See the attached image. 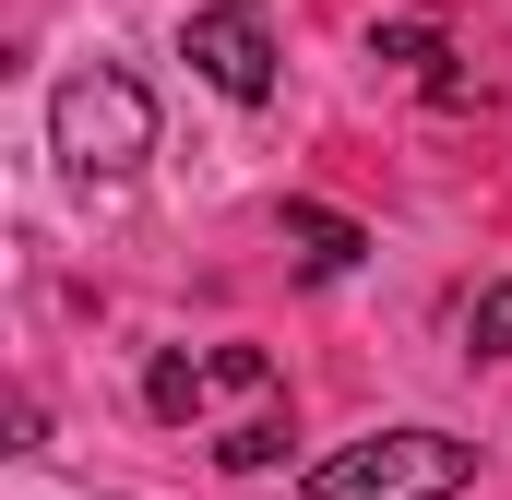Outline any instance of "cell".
Returning <instances> with one entry per match:
<instances>
[{
	"mask_svg": "<svg viewBox=\"0 0 512 500\" xmlns=\"http://www.w3.org/2000/svg\"><path fill=\"white\" fill-rule=\"evenodd\" d=\"M274 239H286V262H298L310 286H334V274L370 250V227H358V215H334V203H286V215H274Z\"/></svg>",
	"mask_w": 512,
	"mask_h": 500,
	"instance_id": "277c9868",
	"label": "cell"
},
{
	"mask_svg": "<svg viewBox=\"0 0 512 500\" xmlns=\"http://www.w3.org/2000/svg\"><path fill=\"white\" fill-rule=\"evenodd\" d=\"M370 60H393V72H429V84H453V72H441V60H453V48H441V24H370Z\"/></svg>",
	"mask_w": 512,
	"mask_h": 500,
	"instance_id": "5b68a950",
	"label": "cell"
},
{
	"mask_svg": "<svg viewBox=\"0 0 512 500\" xmlns=\"http://www.w3.org/2000/svg\"><path fill=\"white\" fill-rule=\"evenodd\" d=\"M465 346H477V358H512V274H501V286H477V310H465Z\"/></svg>",
	"mask_w": 512,
	"mask_h": 500,
	"instance_id": "8992f818",
	"label": "cell"
},
{
	"mask_svg": "<svg viewBox=\"0 0 512 500\" xmlns=\"http://www.w3.org/2000/svg\"><path fill=\"white\" fill-rule=\"evenodd\" d=\"M179 60L227 96V108H262L274 96V36H262V12L251 0H215V12H191L179 24Z\"/></svg>",
	"mask_w": 512,
	"mask_h": 500,
	"instance_id": "3957f363",
	"label": "cell"
},
{
	"mask_svg": "<svg viewBox=\"0 0 512 500\" xmlns=\"http://www.w3.org/2000/svg\"><path fill=\"white\" fill-rule=\"evenodd\" d=\"M465 477H477V441L382 429V441H346L334 465H310V500H465Z\"/></svg>",
	"mask_w": 512,
	"mask_h": 500,
	"instance_id": "7a4b0ae2",
	"label": "cell"
},
{
	"mask_svg": "<svg viewBox=\"0 0 512 500\" xmlns=\"http://www.w3.org/2000/svg\"><path fill=\"white\" fill-rule=\"evenodd\" d=\"M48 143H60L72 179H131V167L155 155V96L96 60V72H72V84L48 96Z\"/></svg>",
	"mask_w": 512,
	"mask_h": 500,
	"instance_id": "6da1fadb",
	"label": "cell"
}]
</instances>
